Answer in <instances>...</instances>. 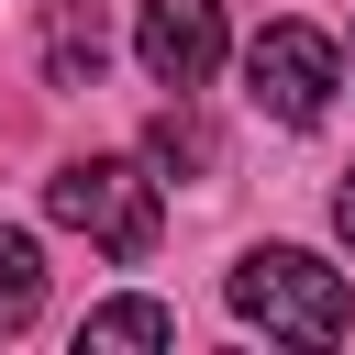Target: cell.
Returning a JSON list of instances; mask_svg holds the SVG:
<instances>
[{"label": "cell", "instance_id": "9", "mask_svg": "<svg viewBox=\"0 0 355 355\" xmlns=\"http://www.w3.org/2000/svg\"><path fill=\"white\" fill-rule=\"evenodd\" d=\"M333 222H344V244H355V166H344V189H333Z\"/></svg>", "mask_w": 355, "mask_h": 355}, {"label": "cell", "instance_id": "1", "mask_svg": "<svg viewBox=\"0 0 355 355\" xmlns=\"http://www.w3.org/2000/svg\"><path fill=\"white\" fill-rule=\"evenodd\" d=\"M222 288H233V311H244L255 333H288V344H344V333H355L344 277H333L322 255H300V244H255Z\"/></svg>", "mask_w": 355, "mask_h": 355}, {"label": "cell", "instance_id": "3", "mask_svg": "<svg viewBox=\"0 0 355 355\" xmlns=\"http://www.w3.org/2000/svg\"><path fill=\"white\" fill-rule=\"evenodd\" d=\"M244 89H255V111L266 122H322L333 111V89H344V67H333V44L311 33V22H266L255 44H244Z\"/></svg>", "mask_w": 355, "mask_h": 355}, {"label": "cell", "instance_id": "5", "mask_svg": "<svg viewBox=\"0 0 355 355\" xmlns=\"http://www.w3.org/2000/svg\"><path fill=\"white\" fill-rule=\"evenodd\" d=\"M100 55H111V44H100V11H89V0H55L44 78H55V89H89V78H100Z\"/></svg>", "mask_w": 355, "mask_h": 355}, {"label": "cell", "instance_id": "2", "mask_svg": "<svg viewBox=\"0 0 355 355\" xmlns=\"http://www.w3.org/2000/svg\"><path fill=\"white\" fill-rule=\"evenodd\" d=\"M44 211H55L67 233H89L111 266H144V255H155V178H144L133 155H78V166H55V178H44Z\"/></svg>", "mask_w": 355, "mask_h": 355}, {"label": "cell", "instance_id": "6", "mask_svg": "<svg viewBox=\"0 0 355 355\" xmlns=\"http://www.w3.org/2000/svg\"><path fill=\"white\" fill-rule=\"evenodd\" d=\"M89 344H178V311L166 300H100L89 322H78V355Z\"/></svg>", "mask_w": 355, "mask_h": 355}, {"label": "cell", "instance_id": "8", "mask_svg": "<svg viewBox=\"0 0 355 355\" xmlns=\"http://www.w3.org/2000/svg\"><path fill=\"white\" fill-rule=\"evenodd\" d=\"M144 155H155L166 178H178V166L200 178V166H211V122H189V111H155V133H144Z\"/></svg>", "mask_w": 355, "mask_h": 355}, {"label": "cell", "instance_id": "7", "mask_svg": "<svg viewBox=\"0 0 355 355\" xmlns=\"http://www.w3.org/2000/svg\"><path fill=\"white\" fill-rule=\"evenodd\" d=\"M33 311H44V255H33V233L0 222V333H22Z\"/></svg>", "mask_w": 355, "mask_h": 355}, {"label": "cell", "instance_id": "4", "mask_svg": "<svg viewBox=\"0 0 355 355\" xmlns=\"http://www.w3.org/2000/svg\"><path fill=\"white\" fill-rule=\"evenodd\" d=\"M133 55H144V78H155V89H178V100H189V89L222 67V0H144Z\"/></svg>", "mask_w": 355, "mask_h": 355}]
</instances>
